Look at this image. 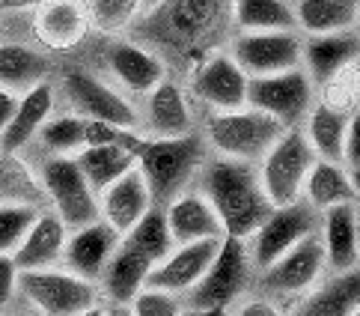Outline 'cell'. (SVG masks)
Masks as SVG:
<instances>
[{"mask_svg": "<svg viewBox=\"0 0 360 316\" xmlns=\"http://www.w3.org/2000/svg\"><path fill=\"white\" fill-rule=\"evenodd\" d=\"M319 239L333 272L357 269V203H340L319 212Z\"/></svg>", "mask_w": 360, "mask_h": 316, "instance_id": "7402d4cb", "label": "cell"}, {"mask_svg": "<svg viewBox=\"0 0 360 316\" xmlns=\"http://www.w3.org/2000/svg\"><path fill=\"white\" fill-rule=\"evenodd\" d=\"M152 206L155 203H152L149 185L143 179V173L137 170V164L98 194V218L105 221L108 227H113L117 236H122L125 230H131V227L143 218Z\"/></svg>", "mask_w": 360, "mask_h": 316, "instance_id": "ac0fdd59", "label": "cell"}, {"mask_svg": "<svg viewBox=\"0 0 360 316\" xmlns=\"http://www.w3.org/2000/svg\"><path fill=\"white\" fill-rule=\"evenodd\" d=\"M42 209H33V206H9V203H0V254H12L21 239L27 236L30 224L36 221V215Z\"/></svg>", "mask_w": 360, "mask_h": 316, "instance_id": "f35d334b", "label": "cell"}, {"mask_svg": "<svg viewBox=\"0 0 360 316\" xmlns=\"http://www.w3.org/2000/svg\"><path fill=\"white\" fill-rule=\"evenodd\" d=\"M48 72H51V63L42 51H36L30 45H21V42L0 45V87L24 93L33 84L45 81Z\"/></svg>", "mask_w": 360, "mask_h": 316, "instance_id": "d6a6232c", "label": "cell"}, {"mask_svg": "<svg viewBox=\"0 0 360 316\" xmlns=\"http://www.w3.org/2000/svg\"><path fill=\"white\" fill-rule=\"evenodd\" d=\"M18 293V265L12 254H0V308Z\"/></svg>", "mask_w": 360, "mask_h": 316, "instance_id": "b9f144b4", "label": "cell"}, {"mask_svg": "<svg viewBox=\"0 0 360 316\" xmlns=\"http://www.w3.org/2000/svg\"><path fill=\"white\" fill-rule=\"evenodd\" d=\"M89 30V9L86 0H42L33 9V33L51 51H72L78 48Z\"/></svg>", "mask_w": 360, "mask_h": 316, "instance_id": "9a60e30c", "label": "cell"}, {"mask_svg": "<svg viewBox=\"0 0 360 316\" xmlns=\"http://www.w3.org/2000/svg\"><path fill=\"white\" fill-rule=\"evenodd\" d=\"M352 316H360V313H357V310H354V313H352Z\"/></svg>", "mask_w": 360, "mask_h": 316, "instance_id": "681fc988", "label": "cell"}, {"mask_svg": "<svg viewBox=\"0 0 360 316\" xmlns=\"http://www.w3.org/2000/svg\"><path fill=\"white\" fill-rule=\"evenodd\" d=\"M352 60H357V36L352 33L310 36L301 48V69L310 75L313 87L328 81L340 66H345Z\"/></svg>", "mask_w": 360, "mask_h": 316, "instance_id": "484cf974", "label": "cell"}, {"mask_svg": "<svg viewBox=\"0 0 360 316\" xmlns=\"http://www.w3.org/2000/svg\"><path fill=\"white\" fill-rule=\"evenodd\" d=\"M18 293L42 316H72L98 305L101 289L96 286V281H86L69 269L48 265V269L18 272Z\"/></svg>", "mask_w": 360, "mask_h": 316, "instance_id": "8992f818", "label": "cell"}, {"mask_svg": "<svg viewBox=\"0 0 360 316\" xmlns=\"http://www.w3.org/2000/svg\"><path fill=\"white\" fill-rule=\"evenodd\" d=\"M283 132H286L283 122H277L274 117H268V113L256 110L250 105H244L236 110H214L209 117L205 141L226 158L259 164V158L274 146V141Z\"/></svg>", "mask_w": 360, "mask_h": 316, "instance_id": "277c9868", "label": "cell"}, {"mask_svg": "<svg viewBox=\"0 0 360 316\" xmlns=\"http://www.w3.org/2000/svg\"><path fill=\"white\" fill-rule=\"evenodd\" d=\"M226 15L233 18V0H158L149 15L140 18V45L200 63Z\"/></svg>", "mask_w": 360, "mask_h": 316, "instance_id": "6da1fadb", "label": "cell"}, {"mask_svg": "<svg viewBox=\"0 0 360 316\" xmlns=\"http://www.w3.org/2000/svg\"><path fill=\"white\" fill-rule=\"evenodd\" d=\"M122 146L131 149L134 164L143 173L155 206L185 191L188 182L205 164V137L197 132L182 137H149L137 129H128L122 134Z\"/></svg>", "mask_w": 360, "mask_h": 316, "instance_id": "3957f363", "label": "cell"}, {"mask_svg": "<svg viewBox=\"0 0 360 316\" xmlns=\"http://www.w3.org/2000/svg\"><path fill=\"white\" fill-rule=\"evenodd\" d=\"M143 129L140 134L149 137H182L194 132V113L188 108V99L182 87L170 78H161L152 90L143 96Z\"/></svg>", "mask_w": 360, "mask_h": 316, "instance_id": "ffe728a7", "label": "cell"}, {"mask_svg": "<svg viewBox=\"0 0 360 316\" xmlns=\"http://www.w3.org/2000/svg\"><path fill=\"white\" fill-rule=\"evenodd\" d=\"M108 310L101 308V305H93V308H86V310H78V313H72V316H105Z\"/></svg>", "mask_w": 360, "mask_h": 316, "instance_id": "7dc6e473", "label": "cell"}, {"mask_svg": "<svg viewBox=\"0 0 360 316\" xmlns=\"http://www.w3.org/2000/svg\"><path fill=\"white\" fill-rule=\"evenodd\" d=\"M360 305V274L357 269L337 272L333 281L307 296L292 316H352Z\"/></svg>", "mask_w": 360, "mask_h": 316, "instance_id": "f546056e", "label": "cell"}, {"mask_svg": "<svg viewBox=\"0 0 360 316\" xmlns=\"http://www.w3.org/2000/svg\"><path fill=\"white\" fill-rule=\"evenodd\" d=\"M182 316H229V308H202V310H188Z\"/></svg>", "mask_w": 360, "mask_h": 316, "instance_id": "bcb514c9", "label": "cell"}, {"mask_svg": "<svg viewBox=\"0 0 360 316\" xmlns=\"http://www.w3.org/2000/svg\"><path fill=\"white\" fill-rule=\"evenodd\" d=\"M51 113H54V87L48 81H39V84H33L30 90H24L18 96L15 113H12V120L6 122L4 134H0V149L21 153L36 137V132L42 129V122Z\"/></svg>", "mask_w": 360, "mask_h": 316, "instance_id": "cb8c5ba5", "label": "cell"}, {"mask_svg": "<svg viewBox=\"0 0 360 316\" xmlns=\"http://www.w3.org/2000/svg\"><path fill=\"white\" fill-rule=\"evenodd\" d=\"M221 239H200V242L173 245L170 254L149 269L146 286L161 289V293H170V296L188 293L202 277V272L209 269V263L214 260L217 248H221Z\"/></svg>", "mask_w": 360, "mask_h": 316, "instance_id": "5bb4252c", "label": "cell"}, {"mask_svg": "<svg viewBox=\"0 0 360 316\" xmlns=\"http://www.w3.org/2000/svg\"><path fill=\"white\" fill-rule=\"evenodd\" d=\"M63 90L72 105V113H78L84 120H98V122H110L120 129H140V113L128 99L108 87L101 78L89 75L84 69H72L63 78Z\"/></svg>", "mask_w": 360, "mask_h": 316, "instance_id": "8fae6325", "label": "cell"}, {"mask_svg": "<svg viewBox=\"0 0 360 316\" xmlns=\"http://www.w3.org/2000/svg\"><path fill=\"white\" fill-rule=\"evenodd\" d=\"M357 113V110H354ZM354 113H345V110H333L321 102H313V108L307 110V129L304 137L307 144L313 146L316 158H328V161H340L342 164V141H345V129Z\"/></svg>", "mask_w": 360, "mask_h": 316, "instance_id": "4dcf8cb0", "label": "cell"}, {"mask_svg": "<svg viewBox=\"0 0 360 316\" xmlns=\"http://www.w3.org/2000/svg\"><path fill=\"white\" fill-rule=\"evenodd\" d=\"M342 168L357 179V170H360V120H357V113L352 117L349 129H345V141H342Z\"/></svg>", "mask_w": 360, "mask_h": 316, "instance_id": "60d3db41", "label": "cell"}, {"mask_svg": "<svg viewBox=\"0 0 360 316\" xmlns=\"http://www.w3.org/2000/svg\"><path fill=\"white\" fill-rule=\"evenodd\" d=\"M0 203L9 206H33L48 209V197L39 179V170H33L21 153L0 149Z\"/></svg>", "mask_w": 360, "mask_h": 316, "instance_id": "83f0119b", "label": "cell"}, {"mask_svg": "<svg viewBox=\"0 0 360 316\" xmlns=\"http://www.w3.org/2000/svg\"><path fill=\"white\" fill-rule=\"evenodd\" d=\"M248 272H250L248 242L236 236H224L214 260L209 263V269L188 289V308L191 310L229 308L241 296L244 284H248Z\"/></svg>", "mask_w": 360, "mask_h": 316, "instance_id": "9c48e42d", "label": "cell"}, {"mask_svg": "<svg viewBox=\"0 0 360 316\" xmlns=\"http://www.w3.org/2000/svg\"><path fill=\"white\" fill-rule=\"evenodd\" d=\"M328 269L325 260V248H321L319 233L301 239L295 248H289L286 254H280L271 265L262 269V284L277 296H295V293H307L321 272Z\"/></svg>", "mask_w": 360, "mask_h": 316, "instance_id": "4fadbf2b", "label": "cell"}, {"mask_svg": "<svg viewBox=\"0 0 360 316\" xmlns=\"http://www.w3.org/2000/svg\"><path fill=\"white\" fill-rule=\"evenodd\" d=\"M164 221H167V230H170L173 245L224 236V227L217 221L212 203L200 191H191V188H185V191H179L176 197L167 200Z\"/></svg>", "mask_w": 360, "mask_h": 316, "instance_id": "d6986e66", "label": "cell"}, {"mask_svg": "<svg viewBox=\"0 0 360 316\" xmlns=\"http://www.w3.org/2000/svg\"><path fill=\"white\" fill-rule=\"evenodd\" d=\"M89 21L101 33H122L140 18L143 0H86Z\"/></svg>", "mask_w": 360, "mask_h": 316, "instance_id": "8d00e7d4", "label": "cell"}, {"mask_svg": "<svg viewBox=\"0 0 360 316\" xmlns=\"http://www.w3.org/2000/svg\"><path fill=\"white\" fill-rule=\"evenodd\" d=\"M108 66L128 93L146 96L161 78H167L164 57L140 42H113L108 48Z\"/></svg>", "mask_w": 360, "mask_h": 316, "instance_id": "44dd1931", "label": "cell"}, {"mask_svg": "<svg viewBox=\"0 0 360 316\" xmlns=\"http://www.w3.org/2000/svg\"><path fill=\"white\" fill-rule=\"evenodd\" d=\"M69 227L57 218V212L42 209L36 215V221L30 224L27 236L21 239V245L12 251L18 272L24 269H48L63 260V245H66Z\"/></svg>", "mask_w": 360, "mask_h": 316, "instance_id": "603a6c76", "label": "cell"}, {"mask_svg": "<svg viewBox=\"0 0 360 316\" xmlns=\"http://www.w3.org/2000/svg\"><path fill=\"white\" fill-rule=\"evenodd\" d=\"M316 161L313 146L307 144L304 132L298 125H289L283 132L274 146L259 158V182L265 188V197L271 200V206H286L301 200L304 191V179L310 173Z\"/></svg>", "mask_w": 360, "mask_h": 316, "instance_id": "5b68a950", "label": "cell"}, {"mask_svg": "<svg viewBox=\"0 0 360 316\" xmlns=\"http://www.w3.org/2000/svg\"><path fill=\"white\" fill-rule=\"evenodd\" d=\"M236 316H283V310L268 298H250L236 310Z\"/></svg>", "mask_w": 360, "mask_h": 316, "instance_id": "7bdbcfd3", "label": "cell"}, {"mask_svg": "<svg viewBox=\"0 0 360 316\" xmlns=\"http://www.w3.org/2000/svg\"><path fill=\"white\" fill-rule=\"evenodd\" d=\"M152 269V263L143 260L140 254H134L131 248H125L122 242L113 251L110 263L101 272V293L110 298V305H128L140 289L146 286V274Z\"/></svg>", "mask_w": 360, "mask_h": 316, "instance_id": "f1b7e54d", "label": "cell"}, {"mask_svg": "<svg viewBox=\"0 0 360 316\" xmlns=\"http://www.w3.org/2000/svg\"><path fill=\"white\" fill-rule=\"evenodd\" d=\"M128 310L131 316H182V308H179L176 296L161 293V289L143 286L140 293L128 301Z\"/></svg>", "mask_w": 360, "mask_h": 316, "instance_id": "ab89813d", "label": "cell"}, {"mask_svg": "<svg viewBox=\"0 0 360 316\" xmlns=\"http://www.w3.org/2000/svg\"><path fill=\"white\" fill-rule=\"evenodd\" d=\"M18 96H21V93H15V90H6V87H0V134H4L6 122L12 120V113H15Z\"/></svg>", "mask_w": 360, "mask_h": 316, "instance_id": "ee69618b", "label": "cell"}, {"mask_svg": "<svg viewBox=\"0 0 360 316\" xmlns=\"http://www.w3.org/2000/svg\"><path fill=\"white\" fill-rule=\"evenodd\" d=\"M75 161L84 173L96 194H101L110 182H117L122 173L134 168L131 149L122 144H98V146H84L81 153H75Z\"/></svg>", "mask_w": 360, "mask_h": 316, "instance_id": "1f68e13d", "label": "cell"}, {"mask_svg": "<svg viewBox=\"0 0 360 316\" xmlns=\"http://www.w3.org/2000/svg\"><path fill=\"white\" fill-rule=\"evenodd\" d=\"M120 245V236L113 227H108L101 218L89 221L84 227H75L66 236L63 245V260H66L69 272L86 277V281H98L105 265L110 263L113 251Z\"/></svg>", "mask_w": 360, "mask_h": 316, "instance_id": "e0dca14e", "label": "cell"}, {"mask_svg": "<svg viewBox=\"0 0 360 316\" xmlns=\"http://www.w3.org/2000/svg\"><path fill=\"white\" fill-rule=\"evenodd\" d=\"M42 146L51 156H75L86 146V120L78 113H60V117H48L42 129L36 132Z\"/></svg>", "mask_w": 360, "mask_h": 316, "instance_id": "d590c367", "label": "cell"}, {"mask_svg": "<svg viewBox=\"0 0 360 316\" xmlns=\"http://www.w3.org/2000/svg\"><path fill=\"white\" fill-rule=\"evenodd\" d=\"M301 200H307L316 212H325L340 203H357V179L340 161L316 158L304 179Z\"/></svg>", "mask_w": 360, "mask_h": 316, "instance_id": "d4e9b609", "label": "cell"}, {"mask_svg": "<svg viewBox=\"0 0 360 316\" xmlns=\"http://www.w3.org/2000/svg\"><path fill=\"white\" fill-rule=\"evenodd\" d=\"M233 21L238 33L298 30L289 0H233Z\"/></svg>", "mask_w": 360, "mask_h": 316, "instance_id": "836d02e7", "label": "cell"}, {"mask_svg": "<svg viewBox=\"0 0 360 316\" xmlns=\"http://www.w3.org/2000/svg\"><path fill=\"white\" fill-rule=\"evenodd\" d=\"M42 0H0V12H33Z\"/></svg>", "mask_w": 360, "mask_h": 316, "instance_id": "f6af8a7d", "label": "cell"}, {"mask_svg": "<svg viewBox=\"0 0 360 316\" xmlns=\"http://www.w3.org/2000/svg\"><path fill=\"white\" fill-rule=\"evenodd\" d=\"M120 242L125 248H131L134 254H140L143 260H149L152 265H155L158 260H164L173 251V239H170V230H167L164 209L152 206L143 218L131 227V230H125L120 236Z\"/></svg>", "mask_w": 360, "mask_h": 316, "instance_id": "e575fe53", "label": "cell"}, {"mask_svg": "<svg viewBox=\"0 0 360 316\" xmlns=\"http://www.w3.org/2000/svg\"><path fill=\"white\" fill-rule=\"evenodd\" d=\"M194 93L212 110H236L248 105V75L226 51H209L194 69Z\"/></svg>", "mask_w": 360, "mask_h": 316, "instance_id": "2e32d148", "label": "cell"}, {"mask_svg": "<svg viewBox=\"0 0 360 316\" xmlns=\"http://www.w3.org/2000/svg\"><path fill=\"white\" fill-rule=\"evenodd\" d=\"M316 102V87L301 66L277 72V75H259V78H248V105L274 117L277 122L298 125L307 110Z\"/></svg>", "mask_w": 360, "mask_h": 316, "instance_id": "30bf717a", "label": "cell"}, {"mask_svg": "<svg viewBox=\"0 0 360 316\" xmlns=\"http://www.w3.org/2000/svg\"><path fill=\"white\" fill-rule=\"evenodd\" d=\"M292 12L295 27L307 36L352 33L357 24V0H298Z\"/></svg>", "mask_w": 360, "mask_h": 316, "instance_id": "4316f807", "label": "cell"}, {"mask_svg": "<svg viewBox=\"0 0 360 316\" xmlns=\"http://www.w3.org/2000/svg\"><path fill=\"white\" fill-rule=\"evenodd\" d=\"M319 93H321V105H328L333 110L354 113L357 110V60L345 63L328 81H321Z\"/></svg>", "mask_w": 360, "mask_h": 316, "instance_id": "74e56055", "label": "cell"}, {"mask_svg": "<svg viewBox=\"0 0 360 316\" xmlns=\"http://www.w3.org/2000/svg\"><path fill=\"white\" fill-rule=\"evenodd\" d=\"M200 194L212 203L224 236L236 239H248L274 209L259 182V168L241 158L217 156L205 161L200 168Z\"/></svg>", "mask_w": 360, "mask_h": 316, "instance_id": "7a4b0ae2", "label": "cell"}, {"mask_svg": "<svg viewBox=\"0 0 360 316\" xmlns=\"http://www.w3.org/2000/svg\"><path fill=\"white\" fill-rule=\"evenodd\" d=\"M39 179L45 188L48 206H54L57 218L69 230L98 218V194L84 179L75 156H48L39 164Z\"/></svg>", "mask_w": 360, "mask_h": 316, "instance_id": "52a82bcc", "label": "cell"}, {"mask_svg": "<svg viewBox=\"0 0 360 316\" xmlns=\"http://www.w3.org/2000/svg\"><path fill=\"white\" fill-rule=\"evenodd\" d=\"M319 233V212L307 200H295L286 206H274L265 215V221L244 239L248 245V260L253 269H265L280 254H286L301 239Z\"/></svg>", "mask_w": 360, "mask_h": 316, "instance_id": "ba28073f", "label": "cell"}, {"mask_svg": "<svg viewBox=\"0 0 360 316\" xmlns=\"http://www.w3.org/2000/svg\"><path fill=\"white\" fill-rule=\"evenodd\" d=\"M105 316H131V310H128V305H110Z\"/></svg>", "mask_w": 360, "mask_h": 316, "instance_id": "c3c4849f", "label": "cell"}, {"mask_svg": "<svg viewBox=\"0 0 360 316\" xmlns=\"http://www.w3.org/2000/svg\"><path fill=\"white\" fill-rule=\"evenodd\" d=\"M301 48L304 39L298 30H256L238 33L229 57L248 78H259V75H277L301 66Z\"/></svg>", "mask_w": 360, "mask_h": 316, "instance_id": "7c38bea8", "label": "cell"}]
</instances>
